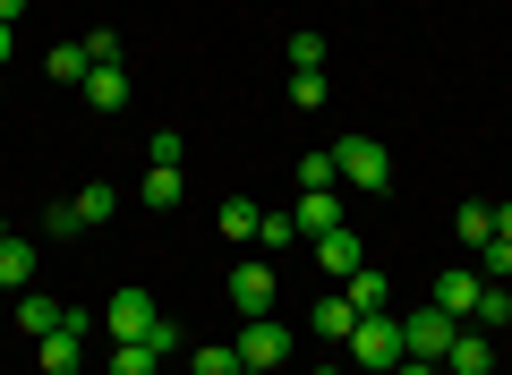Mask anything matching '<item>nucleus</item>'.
I'll return each instance as SVG.
<instances>
[{
  "mask_svg": "<svg viewBox=\"0 0 512 375\" xmlns=\"http://www.w3.org/2000/svg\"><path fill=\"white\" fill-rule=\"evenodd\" d=\"M350 358H359V367L367 375H393V367H402V316H393V307H384V316H359V324H350Z\"/></svg>",
  "mask_w": 512,
  "mask_h": 375,
  "instance_id": "1",
  "label": "nucleus"
},
{
  "mask_svg": "<svg viewBox=\"0 0 512 375\" xmlns=\"http://www.w3.org/2000/svg\"><path fill=\"white\" fill-rule=\"evenodd\" d=\"M333 171H342V188H384V179H393V154H384L376 137H342L333 145Z\"/></svg>",
  "mask_w": 512,
  "mask_h": 375,
  "instance_id": "2",
  "label": "nucleus"
},
{
  "mask_svg": "<svg viewBox=\"0 0 512 375\" xmlns=\"http://www.w3.org/2000/svg\"><path fill=\"white\" fill-rule=\"evenodd\" d=\"M461 333V316H444V307H419V316H402V350L410 358H444Z\"/></svg>",
  "mask_w": 512,
  "mask_h": 375,
  "instance_id": "3",
  "label": "nucleus"
},
{
  "mask_svg": "<svg viewBox=\"0 0 512 375\" xmlns=\"http://www.w3.org/2000/svg\"><path fill=\"white\" fill-rule=\"evenodd\" d=\"M231 350H239V367H282V358H291V324H265V316H248Z\"/></svg>",
  "mask_w": 512,
  "mask_h": 375,
  "instance_id": "4",
  "label": "nucleus"
},
{
  "mask_svg": "<svg viewBox=\"0 0 512 375\" xmlns=\"http://www.w3.org/2000/svg\"><path fill=\"white\" fill-rule=\"evenodd\" d=\"M154 316H163V307H154V299H146L137 282H128V290H111V307H103L111 341H146V333H154Z\"/></svg>",
  "mask_w": 512,
  "mask_h": 375,
  "instance_id": "5",
  "label": "nucleus"
},
{
  "mask_svg": "<svg viewBox=\"0 0 512 375\" xmlns=\"http://www.w3.org/2000/svg\"><path fill=\"white\" fill-rule=\"evenodd\" d=\"M231 307L239 316H274V265H231Z\"/></svg>",
  "mask_w": 512,
  "mask_h": 375,
  "instance_id": "6",
  "label": "nucleus"
},
{
  "mask_svg": "<svg viewBox=\"0 0 512 375\" xmlns=\"http://www.w3.org/2000/svg\"><path fill=\"white\" fill-rule=\"evenodd\" d=\"M478 290H487V273H478V265H453V273H436V307H444V316H461V324L478 316Z\"/></svg>",
  "mask_w": 512,
  "mask_h": 375,
  "instance_id": "7",
  "label": "nucleus"
},
{
  "mask_svg": "<svg viewBox=\"0 0 512 375\" xmlns=\"http://www.w3.org/2000/svg\"><path fill=\"white\" fill-rule=\"evenodd\" d=\"M291 214H299V239H325V231H342V188H308V197H299Z\"/></svg>",
  "mask_w": 512,
  "mask_h": 375,
  "instance_id": "8",
  "label": "nucleus"
},
{
  "mask_svg": "<svg viewBox=\"0 0 512 375\" xmlns=\"http://www.w3.org/2000/svg\"><path fill=\"white\" fill-rule=\"evenodd\" d=\"M444 375H495V350H487V333H453V350L436 358Z\"/></svg>",
  "mask_w": 512,
  "mask_h": 375,
  "instance_id": "9",
  "label": "nucleus"
},
{
  "mask_svg": "<svg viewBox=\"0 0 512 375\" xmlns=\"http://www.w3.org/2000/svg\"><path fill=\"white\" fill-rule=\"evenodd\" d=\"M308 248H316V265H325L333 282H350V273L367 265V256H359V239H350V231H325V239H308Z\"/></svg>",
  "mask_w": 512,
  "mask_h": 375,
  "instance_id": "10",
  "label": "nucleus"
},
{
  "mask_svg": "<svg viewBox=\"0 0 512 375\" xmlns=\"http://www.w3.org/2000/svg\"><path fill=\"white\" fill-rule=\"evenodd\" d=\"M35 358H43V375H77L86 367V333H43Z\"/></svg>",
  "mask_w": 512,
  "mask_h": 375,
  "instance_id": "11",
  "label": "nucleus"
},
{
  "mask_svg": "<svg viewBox=\"0 0 512 375\" xmlns=\"http://www.w3.org/2000/svg\"><path fill=\"white\" fill-rule=\"evenodd\" d=\"M342 299L359 307V316H384V307H393V282H384V273H367V265H359V273H350V282H342Z\"/></svg>",
  "mask_w": 512,
  "mask_h": 375,
  "instance_id": "12",
  "label": "nucleus"
},
{
  "mask_svg": "<svg viewBox=\"0 0 512 375\" xmlns=\"http://www.w3.org/2000/svg\"><path fill=\"white\" fill-rule=\"evenodd\" d=\"M18 324H26V333H60V324H69V307H60V299H43V290H18Z\"/></svg>",
  "mask_w": 512,
  "mask_h": 375,
  "instance_id": "13",
  "label": "nucleus"
},
{
  "mask_svg": "<svg viewBox=\"0 0 512 375\" xmlns=\"http://www.w3.org/2000/svg\"><path fill=\"white\" fill-rule=\"evenodd\" d=\"M308 324H316V341H350V324H359V307H350L342 290H325V299H316V316H308Z\"/></svg>",
  "mask_w": 512,
  "mask_h": 375,
  "instance_id": "14",
  "label": "nucleus"
},
{
  "mask_svg": "<svg viewBox=\"0 0 512 375\" xmlns=\"http://www.w3.org/2000/svg\"><path fill=\"white\" fill-rule=\"evenodd\" d=\"M86 103H94V111H120V103H128V69H120V60L86 69Z\"/></svg>",
  "mask_w": 512,
  "mask_h": 375,
  "instance_id": "15",
  "label": "nucleus"
},
{
  "mask_svg": "<svg viewBox=\"0 0 512 375\" xmlns=\"http://www.w3.org/2000/svg\"><path fill=\"white\" fill-rule=\"evenodd\" d=\"M137 197H146V205H163V214H171V205L188 197V179L171 171V162H146V179H137Z\"/></svg>",
  "mask_w": 512,
  "mask_h": 375,
  "instance_id": "16",
  "label": "nucleus"
},
{
  "mask_svg": "<svg viewBox=\"0 0 512 375\" xmlns=\"http://www.w3.org/2000/svg\"><path fill=\"white\" fill-rule=\"evenodd\" d=\"M35 282V239H0V290Z\"/></svg>",
  "mask_w": 512,
  "mask_h": 375,
  "instance_id": "17",
  "label": "nucleus"
},
{
  "mask_svg": "<svg viewBox=\"0 0 512 375\" xmlns=\"http://www.w3.org/2000/svg\"><path fill=\"white\" fill-rule=\"evenodd\" d=\"M43 69H52L60 86H86V69H94V60H86V43H52V52H43Z\"/></svg>",
  "mask_w": 512,
  "mask_h": 375,
  "instance_id": "18",
  "label": "nucleus"
},
{
  "mask_svg": "<svg viewBox=\"0 0 512 375\" xmlns=\"http://www.w3.org/2000/svg\"><path fill=\"white\" fill-rule=\"evenodd\" d=\"M111 375H163V358L146 341H111Z\"/></svg>",
  "mask_w": 512,
  "mask_h": 375,
  "instance_id": "19",
  "label": "nucleus"
},
{
  "mask_svg": "<svg viewBox=\"0 0 512 375\" xmlns=\"http://www.w3.org/2000/svg\"><path fill=\"white\" fill-rule=\"evenodd\" d=\"M256 222H265V205H256V197H231V205H222V239H256Z\"/></svg>",
  "mask_w": 512,
  "mask_h": 375,
  "instance_id": "20",
  "label": "nucleus"
},
{
  "mask_svg": "<svg viewBox=\"0 0 512 375\" xmlns=\"http://www.w3.org/2000/svg\"><path fill=\"white\" fill-rule=\"evenodd\" d=\"M308 188H342V171H333V145H325V154H299V197H308Z\"/></svg>",
  "mask_w": 512,
  "mask_h": 375,
  "instance_id": "21",
  "label": "nucleus"
},
{
  "mask_svg": "<svg viewBox=\"0 0 512 375\" xmlns=\"http://www.w3.org/2000/svg\"><path fill=\"white\" fill-rule=\"evenodd\" d=\"M487 239H495V205H461V248H487Z\"/></svg>",
  "mask_w": 512,
  "mask_h": 375,
  "instance_id": "22",
  "label": "nucleus"
},
{
  "mask_svg": "<svg viewBox=\"0 0 512 375\" xmlns=\"http://www.w3.org/2000/svg\"><path fill=\"white\" fill-rule=\"evenodd\" d=\"M282 60H291V77L299 69H325V35H291V43H282Z\"/></svg>",
  "mask_w": 512,
  "mask_h": 375,
  "instance_id": "23",
  "label": "nucleus"
},
{
  "mask_svg": "<svg viewBox=\"0 0 512 375\" xmlns=\"http://www.w3.org/2000/svg\"><path fill=\"white\" fill-rule=\"evenodd\" d=\"M470 324H512V290L487 282V290H478V316H470Z\"/></svg>",
  "mask_w": 512,
  "mask_h": 375,
  "instance_id": "24",
  "label": "nucleus"
},
{
  "mask_svg": "<svg viewBox=\"0 0 512 375\" xmlns=\"http://www.w3.org/2000/svg\"><path fill=\"white\" fill-rule=\"evenodd\" d=\"M111 205H120V188H103V179L77 188V214H86V222H111Z\"/></svg>",
  "mask_w": 512,
  "mask_h": 375,
  "instance_id": "25",
  "label": "nucleus"
},
{
  "mask_svg": "<svg viewBox=\"0 0 512 375\" xmlns=\"http://www.w3.org/2000/svg\"><path fill=\"white\" fill-rule=\"evenodd\" d=\"M180 154H188L180 128H154V137H146V162H171V171H180Z\"/></svg>",
  "mask_w": 512,
  "mask_h": 375,
  "instance_id": "26",
  "label": "nucleus"
},
{
  "mask_svg": "<svg viewBox=\"0 0 512 375\" xmlns=\"http://www.w3.org/2000/svg\"><path fill=\"white\" fill-rule=\"evenodd\" d=\"M291 103H299V111H325V69H299V77H291Z\"/></svg>",
  "mask_w": 512,
  "mask_h": 375,
  "instance_id": "27",
  "label": "nucleus"
},
{
  "mask_svg": "<svg viewBox=\"0 0 512 375\" xmlns=\"http://www.w3.org/2000/svg\"><path fill=\"white\" fill-rule=\"evenodd\" d=\"M256 239H265V248H291V239H299V214H265V222H256Z\"/></svg>",
  "mask_w": 512,
  "mask_h": 375,
  "instance_id": "28",
  "label": "nucleus"
},
{
  "mask_svg": "<svg viewBox=\"0 0 512 375\" xmlns=\"http://www.w3.org/2000/svg\"><path fill=\"white\" fill-rule=\"evenodd\" d=\"M478 273H487V282H504V273H512V239H487V248H478Z\"/></svg>",
  "mask_w": 512,
  "mask_h": 375,
  "instance_id": "29",
  "label": "nucleus"
},
{
  "mask_svg": "<svg viewBox=\"0 0 512 375\" xmlns=\"http://www.w3.org/2000/svg\"><path fill=\"white\" fill-rule=\"evenodd\" d=\"M188 367H197V375H239V350H197Z\"/></svg>",
  "mask_w": 512,
  "mask_h": 375,
  "instance_id": "30",
  "label": "nucleus"
},
{
  "mask_svg": "<svg viewBox=\"0 0 512 375\" xmlns=\"http://www.w3.org/2000/svg\"><path fill=\"white\" fill-rule=\"evenodd\" d=\"M146 350H154V358H180V324H163V316H154V333H146Z\"/></svg>",
  "mask_w": 512,
  "mask_h": 375,
  "instance_id": "31",
  "label": "nucleus"
},
{
  "mask_svg": "<svg viewBox=\"0 0 512 375\" xmlns=\"http://www.w3.org/2000/svg\"><path fill=\"white\" fill-rule=\"evenodd\" d=\"M393 375H444V367H436V358H402V367H393Z\"/></svg>",
  "mask_w": 512,
  "mask_h": 375,
  "instance_id": "32",
  "label": "nucleus"
},
{
  "mask_svg": "<svg viewBox=\"0 0 512 375\" xmlns=\"http://www.w3.org/2000/svg\"><path fill=\"white\" fill-rule=\"evenodd\" d=\"M26 18V0H0V26H18Z\"/></svg>",
  "mask_w": 512,
  "mask_h": 375,
  "instance_id": "33",
  "label": "nucleus"
},
{
  "mask_svg": "<svg viewBox=\"0 0 512 375\" xmlns=\"http://www.w3.org/2000/svg\"><path fill=\"white\" fill-rule=\"evenodd\" d=\"M495 239H512V205H495Z\"/></svg>",
  "mask_w": 512,
  "mask_h": 375,
  "instance_id": "34",
  "label": "nucleus"
},
{
  "mask_svg": "<svg viewBox=\"0 0 512 375\" xmlns=\"http://www.w3.org/2000/svg\"><path fill=\"white\" fill-rule=\"evenodd\" d=\"M9 52H18V35H9V26H0V60H9Z\"/></svg>",
  "mask_w": 512,
  "mask_h": 375,
  "instance_id": "35",
  "label": "nucleus"
},
{
  "mask_svg": "<svg viewBox=\"0 0 512 375\" xmlns=\"http://www.w3.org/2000/svg\"><path fill=\"white\" fill-rule=\"evenodd\" d=\"M239 375H274V367H239Z\"/></svg>",
  "mask_w": 512,
  "mask_h": 375,
  "instance_id": "36",
  "label": "nucleus"
},
{
  "mask_svg": "<svg viewBox=\"0 0 512 375\" xmlns=\"http://www.w3.org/2000/svg\"><path fill=\"white\" fill-rule=\"evenodd\" d=\"M316 375H342V367H333V358H325V367H316Z\"/></svg>",
  "mask_w": 512,
  "mask_h": 375,
  "instance_id": "37",
  "label": "nucleus"
},
{
  "mask_svg": "<svg viewBox=\"0 0 512 375\" xmlns=\"http://www.w3.org/2000/svg\"><path fill=\"white\" fill-rule=\"evenodd\" d=\"M0 239H9V222H0Z\"/></svg>",
  "mask_w": 512,
  "mask_h": 375,
  "instance_id": "38",
  "label": "nucleus"
}]
</instances>
